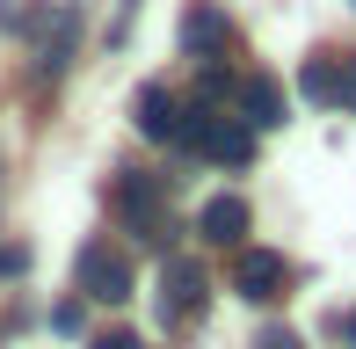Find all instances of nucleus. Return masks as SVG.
I'll list each match as a JSON object with an SVG mask.
<instances>
[{
	"label": "nucleus",
	"instance_id": "1",
	"mask_svg": "<svg viewBox=\"0 0 356 349\" xmlns=\"http://www.w3.org/2000/svg\"><path fill=\"white\" fill-rule=\"evenodd\" d=\"M175 146L197 153V161H211V168H248L254 161V131L233 117V109H211V102L182 109V138H175Z\"/></svg>",
	"mask_w": 356,
	"mask_h": 349
},
{
	"label": "nucleus",
	"instance_id": "2",
	"mask_svg": "<svg viewBox=\"0 0 356 349\" xmlns=\"http://www.w3.org/2000/svg\"><path fill=\"white\" fill-rule=\"evenodd\" d=\"M109 204H117V218L138 233V241H153V247L175 241V211H168V182H160V174H145V168H117Z\"/></svg>",
	"mask_w": 356,
	"mask_h": 349
},
{
	"label": "nucleus",
	"instance_id": "3",
	"mask_svg": "<svg viewBox=\"0 0 356 349\" xmlns=\"http://www.w3.org/2000/svg\"><path fill=\"white\" fill-rule=\"evenodd\" d=\"M73 284H80V298H95V306H124V298H131V262H124V247L88 241L80 262H73Z\"/></svg>",
	"mask_w": 356,
	"mask_h": 349
},
{
	"label": "nucleus",
	"instance_id": "4",
	"mask_svg": "<svg viewBox=\"0 0 356 349\" xmlns=\"http://www.w3.org/2000/svg\"><path fill=\"white\" fill-rule=\"evenodd\" d=\"M211 298V277H204L189 255H168L160 262V327H189Z\"/></svg>",
	"mask_w": 356,
	"mask_h": 349
},
{
	"label": "nucleus",
	"instance_id": "5",
	"mask_svg": "<svg viewBox=\"0 0 356 349\" xmlns=\"http://www.w3.org/2000/svg\"><path fill=\"white\" fill-rule=\"evenodd\" d=\"M298 95L320 109H356V51H313L298 66Z\"/></svg>",
	"mask_w": 356,
	"mask_h": 349
},
{
	"label": "nucleus",
	"instance_id": "6",
	"mask_svg": "<svg viewBox=\"0 0 356 349\" xmlns=\"http://www.w3.org/2000/svg\"><path fill=\"white\" fill-rule=\"evenodd\" d=\"M233 291L248 298V306H277L291 291V262L277 247H233Z\"/></svg>",
	"mask_w": 356,
	"mask_h": 349
},
{
	"label": "nucleus",
	"instance_id": "7",
	"mask_svg": "<svg viewBox=\"0 0 356 349\" xmlns=\"http://www.w3.org/2000/svg\"><path fill=\"white\" fill-rule=\"evenodd\" d=\"M182 51L197 58V66H218V58L233 51V22H225L218 0H189L182 8Z\"/></svg>",
	"mask_w": 356,
	"mask_h": 349
},
{
	"label": "nucleus",
	"instance_id": "8",
	"mask_svg": "<svg viewBox=\"0 0 356 349\" xmlns=\"http://www.w3.org/2000/svg\"><path fill=\"white\" fill-rule=\"evenodd\" d=\"M182 95H175L168 81H145L138 95H131V117H138V131L153 138V146H175V138H182Z\"/></svg>",
	"mask_w": 356,
	"mask_h": 349
},
{
	"label": "nucleus",
	"instance_id": "9",
	"mask_svg": "<svg viewBox=\"0 0 356 349\" xmlns=\"http://www.w3.org/2000/svg\"><path fill=\"white\" fill-rule=\"evenodd\" d=\"M233 102H240V124H248V131H277L284 124V88L269 81V73H248V81L233 88Z\"/></svg>",
	"mask_w": 356,
	"mask_h": 349
},
{
	"label": "nucleus",
	"instance_id": "10",
	"mask_svg": "<svg viewBox=\"0 0 356 349\" xmlns=\"http://www.w3.org/2000/svg\"><path fill=\"white\" fill-rule=\"evenodd\" d=\"M197 233L211 247H248V197H211L197 211Z\"/></svg>",
	"mask_w": 356,
	"mask_h": 349
},
{
	"label": "nucleus",
	"instance_id": "11",
	"mask_svg": "<svg viewBox=\"0 0 356 349\" xmlns=\"http://www.w3.org/2000/svg\"><path fill=\"white\" fill-rule=\"evenodd\" d=\"M29 269V247L22 241H0V277H22Z\"/></svg>",
	"mask_w": 356,
	"mask_h": 349
},
{
	"label": "nucleus",
	"instance_id": "12",
	"mask_svg": "<svg viewBox=\"0 0 356 349\" xmlns=\"http://www.w3.org/2000/svg\"><path fill=\"white\" fill-rule=\"evenodd\" d=\"M254 349H305V342L291 335V327H262V342H254Z\"/></svg>",
	"mask_w": 356,
	"mask_h": 349
},
{
	"label": "nucleus",
	"instance_id": "13",
	"mask_svg": "<svg viewBox=\"0 0 356 349\" xmlns=\"http://www.w3.org/2000/svg\"><path fill=\"white\" fill-rule=\"evenodd\" d=\"M95 349H145V342H138V335H124V327H117V335H102Z\"/></svg>",
	"mask_w": 356,
	"mask_h": 349
},
{
	"label": "nucleus",
	"instance_id": "14",
	"mask_svg": "<svg viewBox=\"0 0 356 349\" xmlns=\"http://www.w3.org/2000/svg\"><path fill=\"white\" fill-rule=\"evenodd\" d=\"M342 335H349V342H356V313H349V320H342Z\"/></svg>",
	"mask_w": 356,
	"mask_h": 349
}]
</instances>
